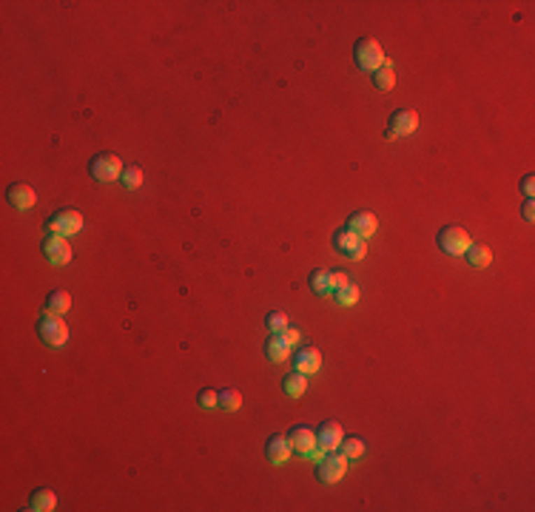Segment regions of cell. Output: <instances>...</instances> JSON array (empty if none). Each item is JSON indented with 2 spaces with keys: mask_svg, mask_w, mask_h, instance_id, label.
<instances>
[{
  "mask_svg": "<svg viewBox=\"0 0 535 512\" xmlns=\"http://www.w3.org/2000/svg\"><path fill=\"white\" fill-rule=\"evenodd\" d=\"M287 325H291V322H287V316H285L282 311H271V313L265 316V327H268V333H282Z\"/></svg>",
  "mask_w": 535,
  "mask_h": 512,
  "instance_id": "obj_27",
  "label": "cell"
},
{
  "mask_svg": "<svg viewBox=\"0 0 535 512\" xmlns=\"http://www.w3.org/2000/svg\"><path fill=\"white\" fill-rule=\"evenodd\" d=\"M521 194H524L527 199L535 197V177H532V174H527V177L521 180Z\"/></svg>",
  "mask_w": 535,
  "mask_h": 512,
  "instance_id": "obj_30",
  "label": "cell"
},
{
  "mask_svg": "<svg viewBox=\"0 0 535 512\" xmlns=\"http://www.w3.org/2000/svg\"><path fill=\"white\" fill-rule=\"evenodd\" d=\"M83 225H86V220H83V213H80L77 208H60V211H55L52 217H49L46 231L49 234H60V236L69 239V236L83 231Z\"/></svg>",
  "mask_w": 535,
  "mask_h": 512,
  "instance_id": "obj_3",
  "label": "cell"
},
{
  "mask_svg": "<svg viewBox=\"0 0 535 512\" xmlns=\"http://www.w3.org/2000/svg\"><path fill=\"white\" fill-rule=\"evenodd\" d=\"M339 453H342L348 461H356V458L364 455V441H362L359 436H345L342 444H339Z\"/></svg>",
  "mask_w": 535,
  "mask_h": 512,
  "instance_id": "obj_22",
  "label": "cell"
},
{
  "mask_svg": "<svg viewBox=\"0 0 535 512\" xmlns=\"http://www.w3.org/2000/svg\"><path fill=\"white\" fill-rule=\"evenodd\" d=\"M197 401H199V407H205V410H214V407H220V390L205 387V390H199Z\"/></svg>",
  "mask_w": 535,
  "mask_h": 512,
  "instance_id": "obj_28",
  "label": "cell"
},
{
  "mask_svg": "<svg viewBox=\"0 0 535 512\" xmlns=\"http://www.w3.org/2000/svg\"><path fill=\"white\" fill-rule=\"evenodd\" d=\"M265 453H268V461L271 464H285L287 458H291V453H294V444H291V439L287 436H282V433H273L271 439H268V444H265Z\"/></svg>",
  "mask_w": 535,
  "mask_h": 512,
  "instance_id": "obj_15",
  "label": "cell"
},
{
  "mask_svg": "<svg viewBox=\"0 0 535 512\" xmlns=\"http://www.w3.org/2000/svg\"><path fill=\"white\" fill-rule=\"evenodd\" d=\"M464 256H467V262H470V268H476V271H481V268H490V262H492V250L487 248V245H470L467 250H464Z\"/></svg>",
  "mask_w": 535,
  "mask_h": 512,
  "instance_id": "obj_20",
  "label": "cell"
},
{
  "mask_svg": "<svg viewBox=\"0 0 535 512\" xmlns=\"http://www.w3.org/2000/svg\"><path fill=\"white\" fill-rule=\"evenodd\" d=\"M6 202H9L15 211H29V208L37 202V194H34L31 185H26V183H15V185L6 188Z\"/></svg>",
  "mask_w": 535,
  "mask_h": 512,
  "instance_id": "obj_14",
  "label": "cell"
},
{
  "mask_svg": "<svg viewBox=\"0 0 535 512\" xmlns=\"http://www.w3.org/2000/svg\"><path fill=\"white\" fill-rule=\"evenodd\" d=\"M373 85H376V89H382V92H390L393 85H396V74H393V69H390V60H387L379 71H373Z\"/></svg>",
  "mask_w": 535,
  "mask_h": 512,
  "instance_id": "obj_23",
  "label": "cell"
},
{
  "mask_svg": "<svg viewBox=\"0 0 535 512\" xmlns=\"http://www.w3.org/2000/svg\"><path fill=\"white\" fill-rule=\"evenodd\" d=\"M305 390H308V376H305V373L291 370V373L282 378V393H285L287 399H302Z\"/></svg>",
  "mask_w": 535,
  "mask_h": 512,
  "instance_id": "obj_17",
  "label": "cell"
},
{
  "mask_svg": "<svg viewBox=\"0 0 535 512\" xmlns=\"http://www.w3.org/2000/svg\"><path fill=\"white\" fill-rule=\"evenodd\" d=\"M334 293H336V302H339L342 308H350V305H356V302H359V296H362L359 285H353V282H348L345 287H339V290H334Z\"/></svg>",
  "mask_w": 535,
  "mask_h": 512,
  "instance_id": "obj_24",
  "label": "cell"
},
{
  "mask_svg": "<svg viewBox=\"0 0 535 512\" xmlns=\"http://www.w3.org/2000/svg\"><path fill=\"white\" fill-rule=\"evenodd\" d=\"M353 60L362 71H379L387 57H385V49H382V43L373 40V37H362L356 40V46H353Z\"/></svg>",
  "mask_w": 535,
  "mask_h": 512,
  "instance_id": "obj_1",
  "label": "cell"
},
{
  "mask_svg": "<svg viewBox=\"0 0 535 512\" xmlns=\"http://www.w3.org/2000/svg\"><path fill=\"white\" fill-rule=\"evenodd\" d=\"M470 245H473V239H470L467 228H462V225H444L438 231V248L447 256H462Z\"/></svg>",
  "mask_w": 535,
  "mask_h": 512,
  "instance_id": "obj_7",
  "label": "cell"
},
{
  "mask_svg": "<svg viewBox=\"0 0 535 512\" xmlns=\"http://www.w3.org/2000/svg\"><path fill=\"white\" fill-rule=\"evenodd\" d=\"M308 285H311V290H313V293H319V296H324V293H334V290H331V271H324V268L311 271Z\"/></svg>",
  "mask_w": 535,
  "mask_h": 512,
  "instance_id": "obj_21",
  "label": "cell"
},
{
  "mask_svg": "<svg viewBox=\"0 0 535 512\" xmlns=\"http://www.w3.org/2000/svg\"><path fill=\"white\" fill-rule=\"evenodd\" d=\"M419 128V114L413 108H396L387 120V137H407Z\"/></svg>",
  "mask_w": 535,
  "mask_h": 512,
  "instance_id": "obj_10",
  "label": "cell"
},
{
  "mask_svg": "<svg viewBox=\"0 0 535 512\" xmlns=\"http://www.w3.org/2000/svg\"><path fill=\"white\" fill-rule=\"evenodd\" d=\"M69 308H71V293H69V290L57 287V290H52V293L46 296V311H49V313L66 316V313H69Z\"/></svg>",
  "mask_w": 535,
  "mask_h": 512,
  "instance_id": "obj_18",
  "label": "cell"
},
{
  "mask_svg": "<svg viewBox=\"0 0 535 512\" xmlns=\"http://www.w3.org/2000/svg\"><path fill=\"white\" fill-rule=\"evenodd\" d=\"M122 159L117 157V154H111V151H100L97 157H92V162H89V174L97 180V183H103V185H108V183H114V180H120L122 177Z\"/></svg>",
  "mask_w": 535,
  "mask_h": 512,
  "instance_id": "obj_4",
  "label": "cell"
},
{
  "mask_svg": "<svg viewBox=\"0 0 535 512\" xmlns=\"http://www.w3.org/2000/svg\"><path fill=\"white\" fill-rule=\"evenodd\" d=\"M350 282V276L345 273V271H331V290H339V287H345Z\"/></svg>",
  "mask_w": 535,
  "mask_h": 512,
  "instance_id": "obj_29",
  "label": "cell"
},
{
  "mask_svg": "<svg viewBox=\"0 0 535 512\" xmlns=\"http://www.w3.org/2000/svg\"><path fill=\"white\" fill-rule=\"evenodd\" d=\"M43 256L55 265V268H63V265H69L71 259H74V250H71V245H69V239L66 236H60V234H46V239H43Z\"/></svg>",
  "mask_w": 535,
  "mask_h": 512,
  "instance_id": "obj_9",
  "label": "cell"
},
{
  "mask_svg": "<svg viewBox=\"0 0 535 512\" xmlns=\"http://www.w3.org/2000/svg\"><path fill=\"white\" fill-rule=\"evenodd\" d=\"M521 217H524L527 222H535V199H527V202L521 205Z\"/></svg>",
  "mask_w": 535,
  "mask_h": 512,
  "instance_id": "obj_31",
  "label": "cell"
},
{
  "mask_svg": "<svg viewBox=\"0 0 535 512\" xmlns=\"http://www.w3.org/2000/svg\"><path fill=\"white\" fill-rule=\"evenodd\" d=\"M353 234H359L362 239H370L376 231H379V217L376 213H370V211H353L350 217H348V225Z\"/></svg>",
  "mask_w": 535,
  "mask_h": 512,
  "instance_id": "obj_11",
  "label": "cell"
},
{
  "mask_svg": "<svg viewBox=\"0 0 535 512\" xmlns=\"http://www.w3.org/2000/svg\"><path fill=\"white\" fill-rule=\"evenodd\" d=\"M319 367H322V353H319V348L305 345V348H299V350L294 353V370H299V373H305V376H313V373H319Z\"/></svg>",
  "mask_w": 535,
  "mask_h": 512,
  "instance_id": "obj_12",
  "label": "cell"
},
{
  "mask_svg": "<svg viewBox=\"0 0 535 512\" xmlns=\"http://www.w3.org/2000/svg\"><path fill=\"white\" fill-rule=\"evenodd\" d=\"M287 439H291V444H294V450L297 453H302V455H313L316 461L324 455V450L319 447V439H316V430H311V427H305V424H297V427H291V433H287Z\"/></svg>",
  "mask_w": 535,
  "mask_h": 512,
  "instance_id": "obj_8",
  "label": "cell"
},
{
  "mask_svg": "<svg viewBox=\"0 0 535 512\" xmlns=\"http://www.w3.org/2000/svg\"><path fill=\"white\" fill-rule=\"evenodd\" d=\"M55 506H57V495L43 487V490H34V492H31V501H29L26 509H31V512H52Z\"/></svg>",
  "mask_w": 535,
  "mask_h": 512,
  "instance_id": "obj_19",
  "label": "cell"
},
{
  "mask_svg": "<svg viewBox=\"0 0 535 512\" xmlns=\"http://www.w3.org/2000/svg\"><path fill=\"white\" fill-rule=\"evenodd\" d=\"M220 407L228 410V413L239 410V407H242V393H239L236 387H225V390H220Z\"/></svg>",
  "mask_w": 535,
  "mask_h": 512,
  "instance_id": "obj_26",
  "label": "cell"
},
{
  "mask_svg": "<svg viewBox=\"0 0 535 512\" xmlns=\"http://www.w3.org/2000/svg\"><path fill=\"white\" fill-rule=\"evenodd\" d=\"M345 473H348V458H345L339 450H327V453L319 458L316 476H319L322 484H336V481H342Z\"/></svg>",
  "mask_w": 535,
  "mask_h": 512,
  "instance_id": "obj_6",
  "label": "cell"
},
{
  "mask_svg": "<svg viewBox=\"0 0 535 512\" xmlns=\"http://www.w3.org/2000/svg\"><path fill=\"white\" fill-rule=\"evenodd\" d=\"M122 185H126L129 191H137L140 185H143V168L140 165H126L122 168Z\"/></svg>",
  "mask_w": 535,
  "mask_h": 512,
  "instance_id": "obj_25",
  "label": "cell"
},
{
  "mask_svg": "<svg viewBox=\"0 0 535 512\" xmlns=\"http://www.w3.org/2000/svg\"><path fill=\"white\" fill-rule=\"evenodd\" d=\"M291 341H287L282 333H271L268 336V341H265V356H268V362H273V364H282L287 356H291Z\"/></svg>",
  "mask_w": 535,
  "mask_h": 512,
  "instance_id": "obj_16",
  "label": "cell"
},
{
  "mask_svg": "<svg viewBox=\"0 0 535 512\" xmlns=\"http://www.w3.org/2000/svg\"><path fill=\"white\" fill-rule=\"evenodd\" d=\"M282 336H285L287 341H291V345H297V341H299V330H297V327H291V325H287V327L282 330Z\"/></svg>",
  "mask_w": 535,
  "mask_h": 512,
  "instance_id": "obj_32",
  "label": "cell"
},
{
  "mask_svg": "<svg viewBox=\"0 0 535 512\" xmlns=\"http://www.w3.org/2000/svg\"><path fill=\"white\" fill-rule=\"evenodd\" d=\"M316 439H319V447L327 453V450H339L342 439H345V430L339 421H322L319 430H316Z\"/></svg>",
  "mask_w": 535,
  "mask_h": 512,
  "instance_id": "obj_13",
  "label": "cell"
},
{
  "mask_svg": "<svg viewBox=\"0 0 535 512\" xmlns=\"http://www.w3.org/2000/svg\"><path fill=\"white\" fill-rule=\"evenodd\" d=\"M334 248L350 262H362L367 256V239H362L359 234H353L350 228H339L334 234Z\"/></svg>",
  "mask_w": 535,
  "mask_h": 512,
  "instance_id": "obj_5",
  "label": "cell"
},
{
  "mask_svg": "<svg viewBox=\"0 0 535 512\" xmlns=\"http://www.w3.org/2000/svg\"><path fill=\"white\" fill-rule=\"evenodd\" d=\"M37 336L46 341L49 348H66L69 345V325H66V319L63 316H57V313H43L37 319Z\"/></svg>",
  "mask_w": 535,
  "mask_h": 512,
  "instance_id": "obj_2",
  "label": "cell"
}]
</instances>
